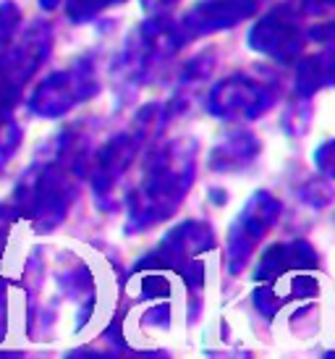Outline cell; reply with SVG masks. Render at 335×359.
I'll return each instance as SVG.
<instances>
[{
  "mask_svg": "<svg viewBox=\"0 0 335 359\" xmlns=\"http://www.w3.org/2000/svg\"><path fill=\"white\" fill-rule=\"evenodd\" d=\"M283 97V79L267 66L233 71L207 95V113L231 126L252 123L275 108Z\"/></svg>",
  "mask_w": 335,
  "mask_h": 359,
  "instance_id": "cell-6",
  "label": "cell"
},
{
  "mask_svg": "<svg viewBox=\"0 0 335 359\" xmlns=\"http://www.w3.org/2000/svg\"><path fill=\"white\" fill-rule=\"evenodd\" d=\"M312 160H315V165L325 173L327 179L335 181V140L320 144L315 150V155H312Z\"/></svg>",
  "mask_w": 335,
  "mask_h": 359,
  "instance_id": "cell-18",
  "label": "cell"
},
{
  "mask_svg": "<svg viewBox=\"0 0 335 359\" xmlns=\"http://www.w3.org/2000/svg\"><path fill=\"white\" fill-rule=\"evenodd\" d=\"M55 27L37 19L16 32V37L0 50V126L13 121V110L24 100V92L53 53Z\"/></svg>",
  "mask_w": 335,
  "mask_h": 359,
  "instance_id": "cell-7",
  "label": "cell"
},
{
  "mask_svg": "<svg viewBox=\"0 0 335 359\" xmlns=\"http://www.w3.org/2000/svg\"><path fill=\"white\" fill-rule=\"evenodd\" d=\"M92 140L84 123H71L42 144L16 181L8 208L37 233L58 229L69 218L89 170Z\"/></svg>",
  "mask_w": 335,
  "mask_h": 359,
  "instance_id": "cell-1",
  "label": "cell"
},
{
  "mask_svg": "<svg viewBox=\"0 0 335 359\" xmlns=\"http://www.w3.org/2000/svg\"><path fill=\"white\" fill-rule=\"evenodd\" d=\"M121 3H126V0H63V11L71 24H89Z\"/></svg>",
  "mask_w": 335,
  "mask_h": 359,
  "instance_id": "cell-15",
  "label": "cell"
},
{
  "mask_svg": "<svg viewBox=\"0 0 335 359\" xmlns=\"http://www.w3.org/2000/svg\"><path fill=\"white\" fill-rule=\"evenodd\" d=\"M37 291L29 289V318H34V339H42V333H53L55 339L60 323V309L69 307L74 312L76 325H84L95 309V280L89 268L79 257H58L53 262L50 273H37Z\"/></svg>",
  "mask_w": 335,
  "mask_h": 359,
  "instance_id": "cell-5",
  "label": "cell"
},
{
  "mask_svg": "<svg viewBox=\"0 0 335 359\" xmlns=\"http://www.w3.org/2000/svg\"><path fill=\"white\" fill-rule=\"evenodd\" d=\"M299 270H320L317 250L306 239L278 241L273 247H267L265 255L259 257L252 278L257 286H265V283H275L278 278L299 273Z\"/></svg>",
  "mask_w": 335,
  "mask_h": 359,
  "instance_id": "cell-12",
  "label": "cell"
},
{
  "mask_svg": "<svg viewBox=\"0 0 335 359\" xmlns=\"http://www.w3.org/2000/svg\"><path fill=\"white\" fill-rule=\"evenodd\" d=\"M21 8L16 0H0V50L8 45L21 29Z\"/></svg>",
  "mask_w": 335,
  "mask_h": 359,
  "instance_id": "cell-17",
  "label": "cell"
},
{
  "mask_svg": "<svg viewBox=\"0 0 335 359\" xmlns=\"http://www.w3.org/2000/svg\"><path fill=\"white\" fill-rule=\"evenodd\" d=\"M189 42L178 29L176 16H168V11H155V16L144 19L128 34L118 55L113 58L116 87L126 95L139 92L158 74H163L168 63Z\"/></svg>",
  "mask_w": 335,
  "mask_h": 359,
  "instance_id": "cell-4",
  "label": "cell"
},
{
  "mask_svg": "<svg viewBox=\"0 0 335 359\" xmlns=\"http://www.w3.org/2000/svg\"><path fill=\"white\" fill-rule=\"evenodd\" d=\"M259 152H262V142L257 140L254 131L236 126L217 137L207 160L215 173H238L249 168L259 158Z\"/></svg>",
  "mask_w": 335,
  "mask_h": 359,
  "instance_id": "cell-14",
  "label": "cell"
},
{
  "mask_svg": "<svg viewBox=\"0 0 335 359\" xmlns=\"http://www.w3.org/2000/svg\"><path fill=\"white\" fill-rule=\"evenodd\" d=\"M294 90H291V100L296 105H304L315 97L317 92L325 87H335V48L333 45H322L317 53L309 55H299L294 60ZM294 105V102H291Z\"/></svg>",
  "mask_w": 335,
  "mask_h": 359,
  "instance_id": "cell-13",
  "label": "cell"
},
{
  "mask_svg": "<svg viewBox=\"0 0 335 359\" xmlns=\"http://www.w3.org/2000/svg\"><path fill=\"white\" fill-rule=\"evenodd\" d=\"M21 140H24V129L16 121H8V123L0 126V176H3V170L8 168L11 160L16 158Z\"/></svg>",
  "mask_w": 335,
  "mask_h": 359,
  "instance_id": "cell-16",
  "label": "cell"
},
{
  "mask_svg": "<svg viewBox=\"0 0 335 359\" xmlns=\"http://www.w3.org/2000/svg\"><path fill=\"white\" fill-rule=\"evenodd\" d=\"M280 210H283V205L273 191L259 189L249 197L247 205L241 208V212L228 229L226 262L231 276L244 273V268L252 262V255L259 247V241L265 239L267 231L278 223Z\"/></svg>",
  "mask_w": 335,
  "mask_h": 359,
  "instance_id": "cell-9",
  "label": "cell"
},
{
  "mask_svg": "<svg viewBox=\"0 0 335 359\" xmlns=\"http://www.w3.org/2000/svg\"><path fill=\"white\" fill-rule=\"evenodd\" d=\"M100 87L102 84H100L97 55L87 53L45 76L29 95L27 108L37 118H63L74 108L97 97Z\"/></svg>",
  "mask_w": 335,
  "mask_h": 359,
  "instance_id": "cell-8",
  "label": "cell"
},
{
  "mask_svg": "<svg viewBox=\"0 0 335 359\" xmlns=\"http://www.w3.org/2000/svg\"><path fill=\"white\" fill-rule=\"evenodd\" d=\"M309 45L301 16L288 0H278L249 29V48L275 63H294Z\"/></svg>",
  "mask_w": 335,
  "mask_h": 359,
  "instance_id": "cell-10",
  "label": "cell"
},
{
  "mask_svg": "<svg viewBox=\"0 0 335 359\" xmlns=\"http://www.w3.org/2000/svg\"><path fill=\"white\" fill-rule=\"evenodd\" d=\"M197 155L194 137L155 140L142 152L137 184L123 194L126 233H144L176 215L197 179Z\"/></svg>",
  "mask_w": 335,
  "mask_h": 359,
  "instance_id": "cell-2",
  "label": "cell"
},
{
  "mask_svg": "<svg viewBox=\"0 0 335 359\" xmlns=\"http://www.w3.org/2000/svg\"><path fill=\"white\" fill-rule=\"evenodd\" d=\"M3 330H6V299L0 297V339H3Z\"/></svg>",
  "mask_w": 335,
  "mask_h": 359,
  "instance_id": "cell-21",
  "label": "cell"
},
{
  "mask_svg": "<svg viewBox=\"0 0 335 359\" xmlns=\"http://www.w3.org/2000/svg\"><path fill=\"white\" fill-rule=\"evenodd\" d=\"M265 0H197L191 8L176 16V24L184 40L194 42L212 37L217 32L238 27L241 21L257 16Z\"/></svg>",
  "mask_w": 335,
  "mask_h": 359,
  "instance_id": "cell-11",
  "label": "cell"
},
{
  "mask_svg": "<svg viewBox=\"0 0 335 359\" xmlns=\"http://www.w3.org/2000/svg\"><path fill=\"white\" fill-rule=\"evenodd\" d=\"M184 95H173L165 102H152L139 110L134 121L118 134H113L105 144H100L97 150L89 155V170L87 179L92 187V197L102 210H113L116 202L121 200V184L126 179L134 163L142 158V152L147 150L152 142L158 140L168 121L176 118L181 110L186 108Z\"/></svg>",
  "mask_w": 335,
  "mask_h": 359,
  "instance_id": "cell-3",
  "label": "cell"
},
{
  "mask_svg": "<svg viewBox=\"0 0 335 359\" xmlns=\"http://www.w3.org/2000/svg\"><path fill=\"white\" fill-rule=\"evenodd\" d=\"M11 215H13V210L0 205V262H3V252H6V244H8Z\"/></svg>",
  "mask_w": 335,
  "mask_h": 359,
  "instance_id": "cell-19",
  "label": "cell"
},
{
  "mask_svg": "<svg viewBox=\"0 0 335 359\" xmlns=\"http://www.w3.org/2000/svg\"><path fill=\"white\" fill-rule=\"evenodd\" d=\"M173 3H176V0H144V6H147L152 13H155V11H168Z\"/></svg>",
  "mask_w": 335,
  "mask_h": 359,
  "instance_id": "cell-20",
  "label": "cell"
}]
</instances>
